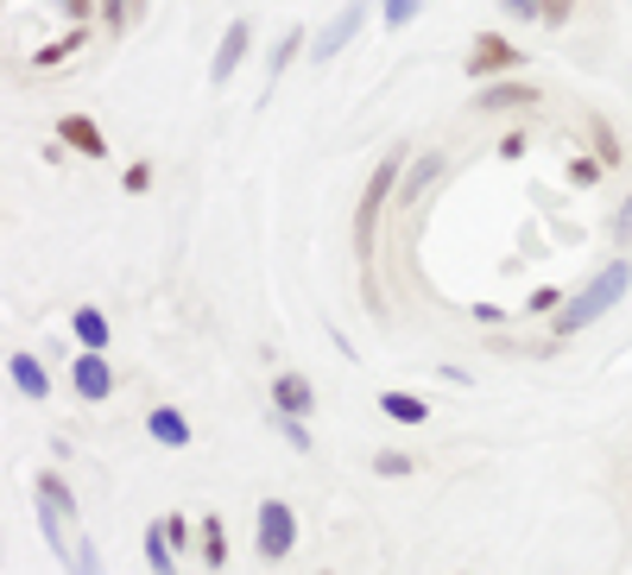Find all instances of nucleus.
I'll list each match as a JSON object with an SVG mask.
<instances>
[{
    "mask_svg": "<svg viewBox=\"0 0 632 575\" xmlns=\"http://www.w3.org/2000/svg\"><path fill=\"white\" fill-rule=\"evenodd\" d=\"M627 291H632V266H627V259H613L607 273H595L588 285H581L576 298H563V310H551V317H556L551 329H556V335H576V329L601 323V317L627 298Z\"/></svg>",
    "mask_w": 632,
    "mask_h": 575,
    "instance_id": "1",
    "label": "nucleus"
},
{
    "mask_svg": "<svg viewBox=\"0 0 632 575\" xmlns=\"http://www.w3.org/2000/svg\"><path fill=\"white\" fill-rule=\"evenodd\" d=\"M38 526H45V544L57 551V563L76 570V551H70V538H64V531L76 526V500L57 475H38Z\"/></svg>",
    "mask_w": 632,
    "mask_h": 575,
    "instance_id": "2",
    "label": "nucleus"
},
{
    "mask_svg": "<svg viewBox=\"0 0 632 575\" xmlns=\"http://www.w3.org/2000/svg\"><path fill=\"white\" fill-rule=\"evenodd\" d=\"M70 51H82V32H70V38H57V45H45L38 57H32V70H45V64H57V57H70Z\"/></svg>",
    "mask_w": 632,
    "mask_h": 575,
    "instance_id": "21",
    "label": "nucleus"
},
{
    "mask_svg": "<svg viewBox=\"0 0 632 575\" xmlns=\"http://www.w3.org/2000/svg\"><path fill=\"white\" fill-rule=\"evenodd\" d=\"M57 140L76 146L82 158H108V140H101V126L89 121V114H64V121H57Z\"/></svg>",
    "mask_w": 632,
    "mask_h": 575,
    "instance_id": "10",
    "label": "nucleus"
},
{
    "mask_svg": "<svg viewBox=\"0 0 632 575\" xmlns=\"http://www.w3.org/2000/svg\"><path fill=\"white\" fill-rule=\"evenodd\" d=\"M7 374H13V386H20L25 399H45V392H51V374L32 361V354H13V361H7Z\"/></svg>",
    "mask_w": 632,
    "mask_h": 575,
    "instance_id": "13",
    "label": "nucleus"
},
{
    "mask_svg": "<svg viewBox=\"0 0 632 575\" xmlns=\"http://www.w3.org/2000/svg\"><path fill=\"white\" fill-rule=\"evenodd\" d=\"M278 436H285L291 450H310V430H303L298 418H291V411H278Z\"/></svg>",
    "mask_w": 632,
    "mask_h": 575,
    "instance_id": "23",
    "label": "nucleus"
},
{
    "mask_svg": "<svg viewBox=\"0 0 632 575\" xmlns=\"http://www.w3.org/2000/svg\"><path fill=\"white\" fill-rule=\"evenodd\" d=\"M146 563H152V575H177V563H171V531H165V519L146 531Z\"/></svg>",
    "mask_w": 632,
    "mask_h": 575,
    "instance_id": "16",
    "label": "nucleus"
},
{
    "mask_svg": "<svg viewBox=\"0 0 632 575\" xmlns=\"http://www.w3.org/2000/svg\"><path fill=\"white\" fill-rule=\"evenodd\" d=\"M361 20H367V0H348V7H342V13H335L317 38H310V57H317V64H329L335 51H348V38L361 32Z\"/></svg>",
    "mask_w": 632,
    "mask_h": 575,
    "instance_id": "5",
    "label": "nucleus"
},
{
    "mask_svg": "<svg viewBox=\"0 0 632 575\" xmlns=\"http://www.w3.org/2000/svg\"><path fill=\"white\" fill-rule=\"evenodd\" d=\"M404 177H399V152H386L379 158V172L367 177V190H361V209H354V253H361V266L374 259V222H379V202L399 190Z\"/></svg>",
    "mask_w": 632,
    "mask_h": 575,
    "instance_id": "3",
    "label": "nucleus"
},
{
    "mask_svg": "<svg viewBox=\"0 0 632 575\" xmlns=\"http://www.w3.org/2000/svg\"><path fill=\"white\" fill-rule=\"evenodd\" d=\"M512 20H544V0H500Z\"/></svg>",
    "mask_w": 632,
    "mask_h": 575,
    "instance_id": "26",
    "label": "nucleus"
},
{
    "mask_svg": "<svg viewBox=\"0 0 632 575\" xmlns=\"http://www.w3.org/2000/svg\"><path fill=\"white\" fill-rule=\"evenodd\" d=\"M569 184H581V190L601 184V165H595V158H569Z\"/></svg>",
    "mask_w": 632,
    "mask_h": 575,
    "instance_id": "24",
    "label": "nucleus"
},
{
    "mask_svg": "<svg viewBox=\"0 0 632 575\" xmlns=\"http://www.w3.org/2000/svg\"><path fill=\"white\" fill-rule=\"evenodd\" d=\"M436 177H443V158H436V152H424V158H411V172H404L399 197H404V202H418V197L430 190V184H436Z\"/></svg>",
    "mask_w": 632,
    "mask_h": 575,
    "instance_id": "14",
    "label": "nucleus"
},
{
    "mask_svg": "<svg viewBox=\"0 0 632 575\" xmlns=\"http://www.w3.org/2000/svg\"><path fill=\"white\" fill-rule=\"evenodd\" d=\"M519 64H525V57L506 45L500 32H480L475 51H468V70H475V76H500V70H519Z\"/></svg>",
    "mask_w": 632,
    "mask_h": 575,
    "instance_id": "9",
    "label": "nucleus"
},
{
    "mask_svg": "<svg viewBox=\"0 0 632 575\" xmlns=\"http://www.w3.org/2000/svg\"><path fill=\"white\" fill-rule=\"evenodd\" d=\"M374 468H379L386 480H399V475H411V455H404V450H379Z\"/></svg>",
    "mask_w": 632,
    "mask_h": 575,
    "instance_id": "22",
    "label": "nucleus"
},
{
    "mask_svg": "<svg viewBox=\"0 0 632 575\" xmlns=\"http://www.w3.org/2000/svg\"><path fill=\"white\" fill-rule=\"evenodd\" d=\"M247 45H253V25H247V20H228L222 45H215V64H209V82H215V89H228V76L241 70Z\"/></svg>",
    "mask_w": 632,
    "mask_h": 575,
    "instance_id": "7",
    "label": "nucleus"
},
{
    "mask_svg": "<svg viewBox=\"0 0 632 575\" xmlns=\"http://www.w3.org/2000/svg\"><path fill=\"white\" fill-rule=\"evenodd\" d=\"M121 184L133 190V197H140V190L152 184V165H126V172H121Z\"/></svg>",
    "mask_w": 632,
    "mask_h": 575,
    "instance_id": "29",
    "label": "nucleus"
},
{
    "mask_svg": "<svg viewBox=\"0 0 632 575\" xmlns=\"http://www.w3.org/2000/svg\"><path fill=\"white\" fill-rule=\"evenodd\" d=\"M576 13V0H544V25H563Z\"/></svg>",
    "mask_w": 632,
    "mask_h": 575,
    "instance_id": "30",
    "label": "nucleus"
},
{
    "mask_svg": "<svg viewBox=\"0 0 632 575\" xmlns=\"http://www.w3.org/2000/svg\"><path fill=\"white\" fill-rule=\"evenodd\" d=\"M418 13H424V0H379V25H392V32L411 25Z\"/></svg>",
    "mask_w": 632,
    "mask_h": 575,
    "instance_id": "19",
    "label": "nucleus"
},
{
    "mask_svg": "<svg viewBox=\"0 0 632 575\" xmlns=\"http://www.w3.org/2000/svg\"><path fill=\"white\" fill-rule=\"evenodd\" d=\"M500 158H525V133H519V126L500 140Z\"/></svg>",
    "mask_w": 632,
    "mask_h": 575,
    "instance_id": "31",
    "label": "nucleus"
},
{
    "mask_svg": "<svg viewBox=\"0 0 632 575\" xmlns=\"http://www.w3.org/2000/svg\"><path fill=\"white\" fill-rule=\"evenodd\" d=\"M70 575H101V556H96V544H76V570Z\"/></svg>",
    "mask_w": 632,
    "mask_h": 575,
    "instance_id": "28",
    "label": "nucleus"
},
{
    "mask_svg": "<svg viewBox=\"0 0 632 575\" xmlns=\"http://www.w3.org/2000/svg\"><path fill=\"white\" fill-rule=\"evenodd\" d=\"M291 544H298V519H291V506L266 500V506H259V556L278 563V556H291Z\"/></svg>",
    "mask_w": 632,
    "mask_h": 575,
    "instance_id": "4",
    "label": "nucleus"
},
{
    "mask_svg": "<svg viewBox=\"0 0 632 575\" xmlns=\"http://www.w3.org/2000/svg\"><path fill=\"white\" fill-rule=\"evenodd\" d=\"M70 386H76V399H89V405L108 399V392H114V367H108V354H101V349H82V354H76Z\"/></svg>",
    "mask_w": 632,
    "mask_h": 575,
    "instance_id": "6",
    "label": "nucleus"
},
{
    "mask_svg": "<svg viewBox=\"0 0 632 575\" xmlns=\"http://www.w3.org/2000/svg\"><path fill=\"white\" fill-rule=\"evenodd\" d=\"M57 13H70V20H89V0H51Z\"/></svg>",
    "mask_w": 632,
    "mask_h": 575,
    "instance_id": "34",
    "label": "nucleus"
},
{
    "mask_svg": "<svg viewBox=\"0 0 632 575\" xmlns=\"http://www.w3.org/2000/svg\"><path fill=\"white\" fill-rule=\"evenodd\" d=\"M202 563L222 570L228 563V538H222V519H202Z\"/></svg>",
    "mask_w": 632,
    "mask_h": 575,
    "instance_id": "18",
    "label": "nucleus"
},
{
    "mask_svg": "<svg viewBox=\"0 0 632 575\" xmlns=\"http://www.w3.org/2000/svg\"><path fill=\"white\" fill-rule=\"evenodd\" d=\"M146 430H152V443H165V450H184V443H190V424H184L177 405H158L146 418Z\"/></svg>",
    "mask_w": 632,
    "mask_h": 575,
    "instance_id": "12",
    "label": "nucleus"
},
{
    "mask_svg": "<svg viewBox=\"0 0 632 575\" xmlns=\"http://www.w3.org/2000/svg\"><path fill=\"white\" fill-rule=\"evenodd\" d=\"M273 405H278V411H291V418H310L317 392H310V379H303V374H278L273 379Z\"/></svg>",
    "mask_w": 632,
    "mask_h": 575,
    "instance_id": "11",
    "label": "nucleus"
},
{
    "mask_svg": "<svg viewBox=\"0 0 632 575\" xmlns=\"http://www.w3.org/2000/svg\"><path fill=\"white\" fill-rule=\"evenodd\" d=\"M613 241H620V247H632V197L613 209Z\"/></svg>",
    "mask_w": 632,
    "mask_h": 575,
    "instance_id": "25",
    "label": "nucleus"
},
{
    "mask_svg": "<svg viewBox=\"0 0 632 575\" xmlns=\"http://www.w3.org/2000/svg\"><path fill=\"white\" fill-rule=\"evenodd\" d=\"M525 310H563V298H556V291H531Z\"/></svg>",
    "mask_w": 632,
    "mask_h": 575,
    "instance_id": "33",
    "label": "nucleus"
},
{
    "mask_svg": "<svg viewBox=\"0 0 632 575\" xmlns=\"http://www.w3.org/2000/svg\"><path fill=\"white\" fill-rule=\"evenodd\" d=\"M537 82H480V114H531Z\"/></svg>",
    "mask_w": 632,
    "mask_h": 575,
    "instance_id": "8",
    "label": "nucleus"
},
{
    "mask_svg": "<svg viewBox=\"0 0 632 575\" xmlns=\"http://www.w3.org/2000/svg\"><path fill=\"white\" fill-rule=\"evenodd\" d=\"M379 411L399 418V424H430V405L411 399V392H379Z\"/></svg>",
    "mask_w": 632,
    "mask_h": 575,
    "instance_id": "15",
    "label": "nucleus"
},
{
    "mask_svg": "<svg viewBox=\"0 0 632 575\" xmlns=\"http://www.w3.org/2000/svg\"><path fill=\"white\" fill-rule=\"evenodd\" d=\"M595 146H601V158H607V165L620 158V140H613V126H607V121H595Z\"/></svg>",
    "mask_w": 632,
    "mask_h": 575,
    "instance_id": "27",
    "label": "nucleus"
},
{
    "mask_svg": "<svg viewBox=\"0 0 632 575\" xmlns=\"http://www.w3.org/2000/svg\"><path fill=\"white\" fill-rule=\"evenodd\" d=\"M303 45H310V38H303V25H291V32H285V38L273 45V76H278V70H291V57H298Z\"/></svg>",
    "mask_w": 632,
    "mask_h": 575,
    "instance_id": "20",
    "label": "nucleus"
},
{
    "mask_svg": "<svg viewBox=\"0 0 632 575\" xmlns=\"http://www.w3.org/2000/svg\"><path fill=\"white\" fill-rule=\"evenodd\" d=\"M76 342H82V349H108V317H101L96 303L76 310Z\"/></svg>",
    "mask_w": 632,
    "mask_h": 575,
    "instance_id": "17",
    "label": "nucleus"
},
{
    "mask_svg": "<svg viewBox=\"0 0 632 575\" xmlns=\"http://www.w3.org/2000/svg\"><path fill=\"white\" fill-rule=\"evenodd\" d=\"M101 20H108V25H126V0H101Z\"/></svg>",
    "mask_w": 632,
    "mask_h": 575,
    "instance_id": "32",
    "label": "nucleus"
}]
</instances>
